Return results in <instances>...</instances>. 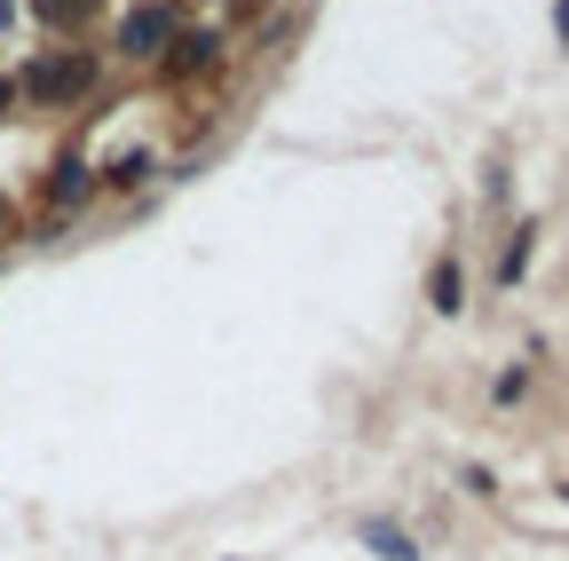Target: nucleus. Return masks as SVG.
<instances>
[{
  "label": "nucleus",
  "instance_id": "1",
  "mask_svg": "<svg viewBox=\"0 0 569 561\" xmlns=\"http://www.w3.org/2000/svg\"><path fill=\"white\" fill-rule=\"evenodd\" d=\"M88 88H96V56H80V48H40L17 80V96H32V103H80Z\"/></svg>",
  "mask_w": 569,
  "mask_h": 561
},
{
  "label": "nucleus",
  "instance_id": "2",
  "mask_svg": "<svg viewBox=\"0 0 569 561\" xmlns=\"http://www.w3.org/2000/svg\"><path fill=\"white\" fill-rule=\"evenodd\" d=\"M182 32L174 0H142V9L119 17V56H167V40Z\"/></svg>",
  "mask_w": 569,
  "mask_h": 561
},
{
  "label": "nucleus",
  "instance_id": "3",
  "mask_svg": "<svg viewBox=\"0 0 569 561\" xmlns=\"http://www.w3.org/2000/svg\"><path fill=\"white\" fill-rule=\"evenodd\" d=\"M159 63H167L174 80H190V72H213V63H222V32H174Z\"/></svg>",
  "mask_w": 569,
  "mask_h": 561
},
{
  "label": "nucleus",
  "instance_id": "4",
  "mask_svg": "<svg viewBox=\"0 0 569 561\" xmlns=\"http://www.w3.org/2000/svg\"><path fill=\"white\" fill-rule=\"evenodd\" d=\"M427 309H436V317H459V309H467V269H459V253H443L436 269H427Z\"/></svg>",
  "mask_w": 569,
  "mask_h": 561
},
{
  "label": "nucleus",
  "instance_id": "5",
  "mask_svg": "<svg viewBox=\"0 0 569 561\" xmlns=\"http://www.w3.org/2000/svg\"><path fill=\"white\" fill-rule=\"evenodd\" d=\"M96 198V167L71 151V159H56V174H48V206H88Z\"/></svg>",
  "mask_w": 569,
  "mask_h": 561
},
{
  "label": "nucleus",
  "instance_id": "6",
  "mask_svg": "<svg viewBox=\"0 0 569 561\" xmlns=\"http://www.w3.org/2000/svg\"><path fill=\"white\" fill-rule=\"evenodd\" d=\"M356 545H365V553H380V561H419L411 530H396V522H356Z\"/></svg>",
  "mask_w": 569,
  "mask_h": 561
},
{
  "label": "nucleus",
  "instance_id": "7",
  "mask_svg": "<svg viewBox=\"0 0 569 561\" xmlns=\"http://www.w3.org/2000/svg\"><path fill=\"white\" fill-rule=\"evenodd\" d=\"M530 246H538V230L522 222L507 246H498V285H522V269H530Z\"/></svg>",
  "mask_w": 569,
  "mask_h": 561
},
{
  "label": "nucleus",
  "instance_id": "8",
  "mask_svg": "<svg viewBox=\"0 0 569 561\" xmlns=\"http://www.w3.org/2000/svg\"><path fill=\"white\" fill-rule=\"evenodd\" d=\"M151 174H159V159H151V151H127L103 182H111V190H134V182H151Z\"/></svg>",
  "mask_w": 569,
  "mask_h": 561
},
{
  "label": "nucleus",
  "instance_id": "9",
  "mask_svg": "<svg viewBox=\"0 0 569 561\" xmlns=\"http://www.w3.org/2000/svg\"><path fill=\"white\" fill-rule=\"evenodd\" d=\"M522 395H530V364H515V372L490 380V403H522Z\"/></svg>",
  "mask_w": 569,
  "mask_h": 561
},
{
  "label": "nucleus",
  "instance_id": "10",
  "mask_svg": "<svg viewBox=\"0 0 569 561\" xmlns=\"http://www.w3.org/2000/svg\"><path fill=\"white\" fill-rule=\"evenodd\" d=\"M80 9H88V0H40V17H56V24H63V17H80Z\"/></svg>",
  "mask_w": 569,
  "mask_h": 561
},
{
  "label": "nucleus",
  "instance_id": "11",
  "mask_svg": "<svg viewBox=\"0 0 569 561\" xmlns=\"http://www.w3.org/2000/svg\"><path fill=\"white\" fill-rule=\"evenodd\" d=\"M553 40L569 48V0H553Z\"/></svg>",
  "mask_w": 569,
  "mask_h": 561
},
{
  "label": "nucleus",
  "instance_id": "12",
  "mask_svg": "<svg viewBox=\"0 0 569 561\" xmlns=\"http://www.w3.org/2000/svg\"><path fill=\"white\" fill-rule=\"evenodd\" d=\"M9 111H17V80H9V72H0V119H9Z\"/></svg>",
  "mask_w": 569,
  "mask_h": 561
}]
</instances>
